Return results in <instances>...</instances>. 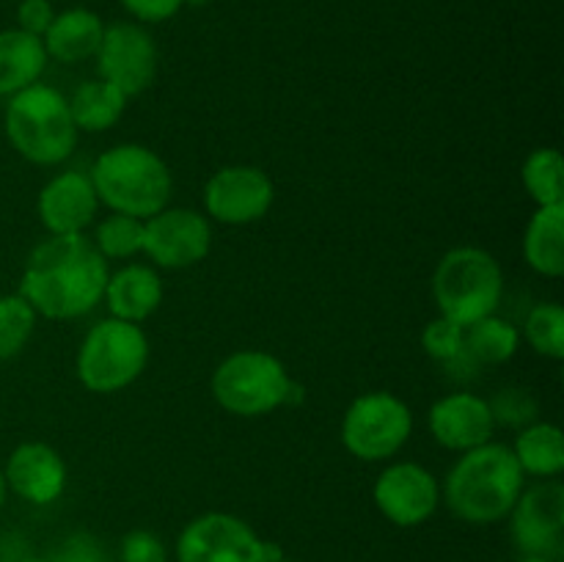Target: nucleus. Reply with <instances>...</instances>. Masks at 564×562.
I'll return each mask as SVG.
<instances>
[{"label":"nucleus","instance_id":"f257e3e1","mask_svg":"<svg viewBox=\"0 0 564 562\" xmlns=\"http://www.w3.org/2000/svg\"><path fill=\"white\" fill-rule=\"evenodd\" d=\"M110 270L91 237L53 235L25 259L20 295L50 320L88 314L105 298Z\"/></svg>","mask_w":564,"mask_h":562},{"label":"nucleus","instance_id":"f03ea898","mask_svg":"<svg viewBox=\"0 0 564 562\" xmlns=\"http://www.w3.org/2000/svg\"><path fill=\"white\" fill-rule=\"evenodd\" d=\"M523 494V472L505 444L474 446L463 452L444 483V501L468 523H494L510 516Z\"/></svg>","mask_w":564,"mask_h":562},{"label":"nucleus","instance_id":"7ed1b4c3","mask_svg":"<svg viewBox=\"0 0 564 562\" xmlns=\"http://www.w3.org/2000/svg\"><path fill=\"white\" fill-rule=\"evenodd\" d=\"M88 176L99 202L108 204L113 213L141 220L169 207L174 191L165 160L141 143H119L102 152Z\"/></svg>","mask_w":564,"mask_h":562},{"label":"nucleus","instance_id":"20e7f679","mask_svg":"<svg viewBox=\"0 0 564 562\" xmlns=\"http://www.w3.org/2000/svg\"><path fill=\"white\" fill-rule=\"evenodd\" d=\"M77 127L69 102L44 83L22 88L6 105V136L11 147L36 165H58L75 152Z\"/></svg>","mask_w":564,"mask_h":562},{"label":"nucleus","instance_id":"39448f33","mask_svg":"<svg viewBox=\"0 0 564 562\" xmlns=\"http://www.w3.org/2000/svg\"><path fill=\"white\" fill-rule=\"evenodd\" d=\"M505 275L485 248L460 246L444 253L433 275V295L441 317L468 328L499 309Z\"/></svg>","mask_w":564,"mask_h":562},{"label":"nucleus","instance_id":"423d86ee","mask_svg":"<svg viewBox=\"0 0 564 562\" xmlns=\"http://www.w3.org/2000/svg\"><path fill=\"white\" fill-rule=\"evenodd\" d=\"M149 342L138 323L99 320L77 350V378L88 391L113 395L127 389L147 369Z\"/></svg>","mask_w":564,"mask_h":562},{"label":"nucleus","instance_id":"0eeeda50","mask_svg":"<svg viewBox=\"0 0 564 562\" xmlns=\"http://www.w3.org/2000/svg\"><path fill=\"white\" fill-rule=\"evenodd\" d=\"M286 367L262 350H240L218 364L213 375V397L235 417H264L284 406L290 389Z\"/></svg>","mask_w":564,"mask_h":562},{"label":"nucleus","instance_id":"6e6552de","mask_svg":"<svg viewBox=\"0 0 564 562\" xmlns=\"http://www.w3.org/2000/svg\"><path fill=\"white\" fill-rule=\"evenodd\" d=\"M411 430V408L389 391H372L347 408L341 419V444L358 461H386L405 446Z\"/></svg>","mask_w":564,"mask_h":562},{"label":"nucleus","instance_id":"1a4fd4ad","mask_svg":"<svg viewBox=\"0 0 564 562\" xmlns=\"http://www.w3.org/2000/svg\"><path fill=\"white\" fill-rule=\"evenodd\" d=\"M180 562H264V540L242 518L204 512L176 540Z\"/></svg>","mask_w":564,"mask_h":562},{"label":"nucleus","instance_id":"9d476101","mask_svg":"<svg viewBox=\"0 0 564 562\" xmlns=\"http://www.w3.org/2000/svg\"><path fill=\"white\" fill-rule=\"evenodd\" d=\"M213 248V226L207 215L185 207H165L143 220V251L154 264L169 270L202 262Z\"/></svg>","mask_w":564,"mask_h":562},{"label":"nucleus","instance_id":"9b49d317","mask_svg":"<svg viewBox=\"0 0 564 562\" xmlns=\"http://www.w3.org/2000/svg\"><path fill=\"white\" fill-rule=\"evenodd\" d=\"M97 66L102 80L119 88L127 99L147 91L158 75V47L154 39L132 22L105 28L97 50Z\"/></svg>","mask_w":564,"mask_h":562},{"label":"nucleus","instance_id":"f8f14e48","mask_svg":"<svg viewBox=\"0 0 564 562\" xmlns=\"http://www.w3.org/2000/svg\"><path fill=\"white\" fill-rule=\"evenodd\" d=\"M273 180L257 165H226L204 185V207L213 220L246 226L264 218L273 207Z\"/></svg>","mask_w":564,"mask_h":562},{"label":"nucleus","instance_id":"ddd939ff","mask_svg":"<svg viewBox=\"0 0 564 562\" xmlns=\"http://www.w3.org/2000/svg\"><path fill=\"white\" fill-rule=\"evenodd\" d=\"M438 501V479L419 463H394L375 483V505L397 527L424 523Z\"/></svg>","mask_w":564,"mask_h":562},{"label":"nucleus","instance_id":"4468645a","mask_svg":"<svg viewBox=\"0 0 564 562\" xmlns=\"http://www.w3.org/2000/svg\"><path fill=\"white\" fill-rule=\"evenodd\" d=\"M510 532L523 554L551 556L560 549L564 529V488L556 479L534 485L518 496L510 510Z\"/></svg>","mask_w":564,"mask_h":562},{"label":"nucleus","instance_id":"2eb2a0df","mask_svg":"<svg viewBox=\"0 0 564 562\" xmlns=\"http://www.w3.org/2000/svg\"><path fill=\"white\" fill-rule=\"evenodd\" d=\"M430 430L441 446L452 452H468L488 444L496 430L494 411L488 400L468 391L446 395L430 408Z\"/></svg>","mask_w":564,"mask_h":562},{"label":"nucleus","instance_id":"dca6fc26","mask_svg":"<svg viewBox=\"0 0 564 562\" xmlns=\"http://www.w3.org/2000/svg\"><path fill=\"white\" fill-rule=\"evenodd\" d=\"M36 207L50 235H80L97 215L99 198L91 176L80 171H64L42 187Z\"/></svg>","mask_w":564,"mask_h":562},{"label":"nucleus","instance_id":"f3484780","mask_svg":"<svg viewBox=\"0 0 564 562\" xmlns=\"http://www.w3.org/2000/svg\"><path fill=\"white\" fill-rule=\"evenodd\" d=\"M6 488L31 505H50L66 488V466L58 452L42 441H25L9 455L3 468Z\"/></svg>","mask_w":564,"mask_h":562},{"label":"nucleus","instance_id":"a211bd4d","mask_svg":"<svg viewBox=\"0 0 564 562\" xmlns=\"http://www.w3.org/2000/svg\"><path fill=\"white\" fill-rule=\"evenodd\" d=\"M105 301L113 317L127 323H143L149 314L158 312L163 301V281L147 264H127L113 273L105 287Z\"/></svg>","mask_w":564,"mask_h":562},{"label":"nucleus","instance_id":"6ab92c4d","mask_svg":"<svg viewBox=\"0 0 564 562\" xmlns=\"http://www.w3.org/2000/svg\"><path fill=\"white\" fill-rule=\"evenodd\" d=\"M105 25L94 11L69 9L55 14L53 25L42 36L47 55L58 58L61 64H77L91 55H97L99 42H102Z\"/></svg>","mask_w":564,"mask_h":562},{"label":"nucleus","instance_id":"aec40b11","mask_svg":"<svg viewBox=\"0 0 564 562\" xmlns=\"http://www.w3.org/2000/svg\"><path fill=\"white\" fill-rule=\"evenodd\" d=\"M47 66V50L39 36L11 28L0 31V97H14L33 86Z\"/></svg>","mask_w":564,"mask_h":562},{"label":"nucleus","instance_id":"412c9836","mask_svg":"<svg viewBox=\"0 0 564 562\" xmlns=\"http://www.w3.org/2000/svg\"><path fill=\"white\" fill-rule=\"evenodd\" d=\"M523 257L540 275L560 279L564 273V204H545L529 220Z\"/></svg>","mask_w":564,"mask_h":562},{"label":"nucleus","instance_id":"4be33fe9","mask_svg":"<svg viewBox=\"0 0 564 562\" xmlns=\"http://www.w3.org/2000/svg\"><path fill=\"white\" fill-rule=\"evenodd\" d=\"M518 466L523 474L554 479L564 468V439L562 430L551 422H534L521 430L512 446Z\"/></svg>","mask_w":564,"mask_h":562},{"label":"nucleus","instance_id":"5701e85b","mask_svg":"<svg viewBox=\"0 0 564 562\" xmlns=\"http://www.w3.org/2000/svg\"><path fill=\"white\" fill-rule=\"evenodd\" d=\"M66 102H69V114L75 127L86 132L110 130L127 108L124 94L116 86H110L108 80H102V77L83 83Z\"/></svg>","mask_w":564,"mask_h":562},{"label":"nucleus","instance_id":"b1692460","mask_svg":"<svg viewBox=\"0 0 564 562\" xmlns=\"http://www.w3.org/2000/svg\"><path fill=\"white\" fill-rule=\"evenodd\" d=\"M518 328L501 317H482L471 323L463 334V356L479 364H505L518 350Z\"/></svg>","mask_w":564,"mask_h":562},{"label":"nucleus","instance_id":"393cba45","mask_svg":"<svg viewBox=\"0 0 564 562\" xmlns=\"http://www.w3.org/2000/svg\"><path fill=\"white\" fill-rule=\"evenodd\" d=\"M564 163L556 149H538L523 163V187L529 196L538 202V207L545 204H564Z\"/></svg>","mask_w":564,"mask_h":562},{"label":"nucleus","instance_id":"a878e982","mask_svg":"<svg viewBox=\"0 0 564 562\" xmlns=\"http://www.w3.org/2000/svg\"><path fill=\"white\" fill-rule=\"evenodd\" d=\"M94 246L105 259H130L143 251V220L113 213L94 229Z\"/></svg>","mask_w":564,"mask_h":562},{"label":"nucleus","instance_id":"bb28decb","mask_svg":"<svg viewBox=\"0 0 564 562\" xmlns=\"http://www.w3.org/2000/svg\"><path fill=\"white\" fill-rule=\"evenodd\" d=\"M36 328V312L22 295L0 298V361L20 356Z\"/></svg>","mask_w":564,"mask_h":562},{"label":"nucleus","instance_id":"cd10ccee","mask_svg":"<svg viewBox=\"0 0 564 562\" xmlns=\"http://www.w3.org/2000/svg\"><path fill=\"white\" fill-rule=\"evenodd\" d=\"M527 342L534 353L560 361L564 358V309L560 303H540L529 312L527 325H523Z\"/></svg>","mask_w":564,"mask_h":562},{"label":"nucleus","instance_id":"c85d7f7f","mask_svg":"<svg viewBox=\"0 0 564 562\" xmlns=\"http://www.w3.org/2000/svg\"><path fill=\"white\" fill-rule=\"evenodd\" d=\"M463 334L466 328L452 320L438 317L433 323H427V328L422 331V347L430 358L435 361H455L463 356Z\"/></svg>","mask_w":564,"mask_h":562},{"label":"nucleus","instance_id":"c756f323","mask_svg":"<svg viewBox=\"0 0 564 562\" xmlns=\"http://www.w3.org/2000/svg\"><path fill=\"white\" fill-rule=\"evenodd\" d=\"M490 411H494L496 422L505 424H529L538 413V406H534L532 397L521 389H507L496 397L494 402H488Z\"/></svg>","mask_w":564,"mask_h":562},{"label":"nucleus","instance_id":"7c9ffc66","mask_svg":"<svg viewBox=\"0 0 564 562\" xmlns=\"http://www.w3.org/2000/svg\"><path fill=\"white\" fill-rule=\"evenodd\" d=\"M47 562H113L94 534L77 532L69 534L58 549L50 554Z\"/></svg>","mask_w":564,"mask_h":562},{"label":"nucleus","instance_id":"2f4dec72","mask_svg":"<svg viewBox=\"0 0 564 562\" xmlns=\"http://www.w3.org/2000/svg\"><path fill=\"white\" fill-rule=\"evenodd\" d=\"M121 560L124 562H169L163 540L147 529H135L121 540Z\"/></svg>","mask_w":564,"mask_h":562},{"label":"nucleus","instance_id":"473e14b6","mask_svg":"<svg viewBox=\"0 0 564 562\" xmlns=\"http://www.w3.org/2000/svg\"><path fill=\"white\" fill-rule=\"evenodd\" d=\"M55 11L50 0H22L20 9H17V22H20V31L31 33V36L42 39L47 33V28L53 25Z\"/></svg>","mask_w":564,"mask_h":562},{"label":"nucleus","instance_id":"72a5a7b5","mask_svg":"<svg viewBox=\"0 0 564 562\" xmlns=\"http://www.w3.org/2000/svg\"><path fill=\"white\" fill-rule=\"evenodd\" d=\"M119 3L143 22H163L182 9V0H119Z\"/></svg>","mask_w":564,"mask_h":562},{"label":"nucleus","instance_id":"f704fd0d","mask_svg":"<svg viewBox=\"0 0 564 562\" xmlns=\"http://www.w3.org/2000/svg\"><path fill=\"white\" fill-rule=\"evenodd\" d=\"M297 402H303V386L295 383V380H290V389H286L284 406H297Z\"/></svg>","mask_w":564,"mask_h":562},{"label":"nucleus","instance_id":"c9c22d12","mask_svg":"<svg viewBox=\"0 0 564 562\" xmlns=\"http://www.w3.org/2000/svg\"><path fill=\"white\" fill-rule=\"evenodd\" d=\"M518 562H554L551 560V556H538V554H527V556H521V560Z\"/></svg>","mask_w":564,"mask_h":562},{"label":"nucleus","instance_id":"e433bc0d","mask_svg":"<svg viewBox=\"0 0 564 562\" xmlns=\"http://www.w3.org/2000/svg\"><path fill=\"white\" fill-rule=\"evenodd\" d=\"M213 0H182V6H196V9H202V6H209Z\"/></svg>","mask_w":564,"mask_h":562},{"label":"nucleus","instance_id":"4c0bfd02","mask_svg":"<svg viewBox=\"0 0 564 562\" xmlns=\"http://www.w3.org/2000/svg\"><path fill=\"white\" fill-rule=\"evenodd\" d=\"M3 501H6V477L3 472H0V507H3Z\"/></svg>","mask_w":564,"mask_h":562},{"label":"nucleus","instance_id":"58836bf2","mask_svg":"<svg viewBox=\"0 0 564 562\" xmlns=\"http://www.w3.org/2000/svg\"><path fill=\"white\" fill-rule=\"evenodd\" d=\"M275 562H295V560H286V556H281V560H275Z\"/></svg>","mask_w":564,"mask_h":562},{"label":"nucleus","instance_id":"ea45409f","mask_svg":"<svg viewBox=\"0 0 564 562\" xmlns=\"http://www.w3.org/2000/svg\"><path fill=\"white\" fill-rule=\"evenodd\" d=\"M25 562H47V560H25Z\"/></svg>","mask_w":564,"mask_h":562}]
</instances>
